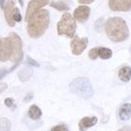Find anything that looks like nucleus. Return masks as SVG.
<instances>
[{"label":"nucleus","mask_w":131,"mask_h":131,"mask_svg":"<svg viewBox=\"0 0 131 131\" xmlns=\"http://www.w3.org/2000/svg\"><path fill=\"white\" fill-rule=\"evenodd\" d=\"M49 24V13L46 9H39L34 12L30 18L27 20V32L30 37L38 38L40 37Z\"/></svg>","instance_id":"f257e3e1"},{"label":"nucleus","mask_w":131,"mask_h":131,"mask_svg":"<svg viewBox=\"0 0 131 131\" xmlns=\"http://www.w3.org/2000/svg\"><path fill=\"white\" fill-rule=\"evenodd\" d=\"M108 37L115 42H122L129 36V29L125 20L121 17L109 18L105 25Z\"/></svg>","instance_id":"f03ea898"},{"label":"nucleus","mask_w":131,"mask_h":131,"mask_svg":"<svg viewBox=\"0 0 131 131\" xmlns=\"http://www.w3.org/2000/svg\"><path fill=\"white\" fill-rule=\"evenodd\" d=\"M70 91L83 99H90L93 94V87L87 78H76L70 84Z\"/></svg>","instance_id":"7ed1b4c3"},{"label":"nucleus","mask_w":131,"mask_h":131,"mask_svg":"<svg viewBox=\"0 0 131 131\" xmlns=\"http://www.w3.org/2000/svg\"><path fill=\"white\" fill-rule=\"evenodd\" d=\"M58 33L59 35H66L68 37H74L77 24L75 18L70 13L66 12L61 17V20L58 22Z\"/></svg>","instance_id":"20e7f679"},{"label":"nucleus","mask_w":131,"mask_h":131,"mask_svg":"<svg viewBox=\"0 0 131 131\" xmlns=\"http://www.w3.org/2000/svg\"><path fill=\"white\" fill-rule=\"evenodd\" d=\"M9 37L11 39L12 42V48H13V52L11 56V62L13 63H19L22 60L23 57V52H22V41L20 39V37L17 35L16 33L11 32L9 34Z\"/></svg>","instance_id":"39448f33"},{"label":"nucleus","mask_w":131,"mask_h":131,"mask_svg":"<svg viewBox=\"0 0 131 131\" xmlns=\"http://www.w3.org/2000/svg\"><path fill=\"white\" fill-rule=\"evenodd\" d=\"M13 52L12 42L10 37H6L1 39L0 41V62H6L11 59Z\"/></svg>","instance_id":"423d86ee"},{"label":"nucleus","mask_w":131,"mask_h":131,"mask_svg":"<svg viewBox=\"0 0 131 131\" xmlns=\"http://www.w3.org/2000/svg\"><path fill=\"white\" fill-rule=\"evenodd\" d=\"M88 46V38L87 37H74V39L72 40L71 42V49H72V52L75 54V56H80L83 51L86 49Z\"/></svg>","instance_id":"0eeeda50"},{"label":"nucleus","mask_w":131,"mask_h":131,"mask_svg":"<svg viewBox=\"0 0 131 131\" xmlns=\"http://www.w3.org/2000/svg\"><path fill=\"white\" fill-rule=\"evenodd\" d=\"M49 0H31L28 3L27 9H26V13H25V21L27 22V20L30 18L34 12H36L37 10H39L41 7L46 6L47 4H49Z\"/></svg>","instance_id":"6e6552de"},{"label":"nucleus","mask_w":131,"mask_h":131,"mask_svg":"<svg viewBox=\"0 0 131 131\" xmlns=\"http://www.w3.org/2000/svg\"><path fill=\"white\" fill-rule=\"evenodd\" d=\"M109 7L113 11H130L131 0H109Z\"/></svg>","instance_id":"1a4fd4ad"},{"label":"nucleus","mask_w":131,"mask_h":131,"mask_svg":"<svg viewBox=\"0 0 131 131\" xmlns=\"http://www.w3.org/2000/svg\"><path fill=\"white\" fill-rule=\"evenodd\" d=\"M4 15L5 19L8 23L9 26L13 27L15 25V21L13 19V10H14V1L13 0H8L5 5H4Z\"/></svg>","instance_id":"9d476101"},{"label":"nucleus","mask_w":131,"mask_h":131,"mask_svg":"<svg viewBox=\"0 0 131 131\" xmlns=\"http://www.w3.org/2000/svg\"><path fill=\"white\" fill-rule=\"evenodd\" d=\"M90 7L87 5H81L78 8H76V10L74 11V18L80 22L86 21L89 16H90Z\"/></svg>","instance_id":"9b49d317"},{"label":"nucleus","mask_w":131,"mask_h":131,"mask_svg":"<svg viewBox=\"0 0 131 131\" xmlns=\"http://www.w3.org/2000/svg\"><path fill=\"white\" fill-rule=\"evenodd\" d=\"M98 122V118L96 116H91V117H84L79 122V129L81 131H86L87 129L93 127L96 125Z\"/></svg>","instance_id":"f8f14e48"},{"label":"nucleus","mask_w":131,"mask_h":131,"mask_svg":"<svg viewBox=\"0 0 131 131\" xmlns=\"http://www.w3.org/2000/svg\"><path fill=\"white\" fill-rule=\"evenodd\" d=\"M119 118L122 121H127L131 118V104L124 103L119 108Z\"/></svg>","instance_id":"ddd939ff"},{"label":"nucleus","mask_w":131,"mask_h":131,"mask_svg":"<svg viewBox=\"0 0 131 131\" xmlns=\"http://www.w3.org/2000/svg\"><path fill=\"white\" fill-rule=\"evenodd\" d=\"M118 77L119 79L122 81V82H129L131 79V68L126 66V67H123L119 70L118 72Z\"/></svg>","instance_id":"4468645a"},{"label":"nucleus","mask_w":131,"mask_h":131,"mask_svg":"<svg viewBox=\"0 0 131 131\" xmlns=\"http://www.w3.org/2000/svg\"><path fill=\"white\" fill-rule=\"evenodd\" d=\"M32 73H33V71L30 67H25V68H23L21 71H19V73H18V78H19V80H20L21 82H26V81H28V80L31 78Z\"/></svg>","instance_id":"2eb2a0df"},{"label":"nucleus","mask_w":131,"mask_h":131,"mask_svg":"<svg viewBox=\"0 0 131 131\" xmlns=\"http://www.w3.org/2000/svg\"><path fill=\"white\" fill-rule=\"evenodd\" d=\"M42 115V112L39 107L36 105H31L28 109V117L32 120H38Z\"/></svg>","instance_id":"dca6fc26"},{"label":"nucleus","mask_w":131,"mask_h":131,"mask_svg":"<svg viewBox=\"0 0 131 131\" xmlns=\"http://www.w3.org/2000/svg\"><path fill=\"white\" fill-rule=\"evenodd\" d=\"M49 5L52 8H54V9H57L59 11H68L70 9L69 5L65 2H63V1H52Z\"/></svg>","instance_id":"f3484780"},{"label":"nucleus","mask_w":131,"mask_h":131,"mask_svg":"<svg viewBox=\"0 0 131 131\" xmlns=\"http://www.w3.org/2000/svg\"><path fill=\"white\" fill-rule=\"evenodd\" d=\"M98 57L102 60H108L112 57V50L107 48H98Z\"/></svg>","instance_id":"a211bd4d"},{"label":"nucleus","mask_w":131,"mask_h":131,"mask_svg":"<svg viewBox=\"0 0 131 131\" xmlns=\"http://www.w3.org/2000/svg\"><path fill=\"white\" fill-rule=\"evenodd\" d=\"M11 130V122L7 118L0 119V131H10Z\"/></svg>","instance_id":"6ab92c4d"},{"label":"nucleus","mask_w":131,"mask_h":131,"mask_svg":"<svg viewBox=\"0 0 131 131\" xmlns=\"http://www.w3.org/2000/svg\"><path fill=\"white\" fill-rule=\"evenodd\" d=\"M18 65H19V64H18V63H16L15 65L13 66L12 68H10V69H3V70H1V71H0V80H1L2 78H4V77H5V76H6L8 73H10V72H12L14 69H16Z\"/></svg>","instance_id":"aec40b11"},{"label":"nucleus","mask_w":131,"mask_h":131,"mask_svg":"<svg viewBox=\"0 0 131 131\" xmlns=\"http://www.w3.org/2000/svg\"><path fill=\"white\" fill-rule=\"evenodd\" d=\"M4 104L9 108V109H11V110H14L15 108H16V104H15V102H14V100L11 98H6L5 99V101H4Z\"/></svg>","instance_id":"412c9836"},{"label":"nucleus","mask_w":131,"mask_h":131,"mask_svg":"<svg viewBox=\"0 0 131 131\" xmlns=\"http://www.w3.org/2000/svg\"><path fill=\"white\" fill-rule=\"evenodd\" d=\"M89 58L91 59V60H93V61H95L98 57V48H94V49H90V51H89Z\"/></svg>","instance_id":"4be33fe9"},{"label":"nucleus","mask_w":131,"mask_h":131,"mask_svg":"<svg viewBox=\"0 0 131 131\" xmlns=\"http://www.w3.org/2000/svg\"><path fill=\"white\" fill-rule=\"evenodd\" d=\"M13 19L15 22H20L21 21V14H20V11L19 9L14 7V10H13Z\"/></svg>","instance_id":"5701e85b"},{"label":"nucleus","mask_w":131,"mask_h":131,"mask_svg":"<svg viewBox=\"0 0 131 131\" xmlns=\"http://www.w3.org/2000/svg\"><path fill=\"white\" fill-rule=\"evenodd\" d=\"M50 131H69L67 125L65 124H60V125H57V126H53Z\"/></svg>","instance_id":"b1692460"},{"label":"nucleus","mask_w":131,"mask_h":131,"mask_svg":"<svg viewBox=\"0 0 131 131\" xmlns=\"http://www.w3.org/2000/svg\"><path fill=\"white\" fill-rule=\"evenodd\" d=\"M103 23H104V19L103 18H99L98 20L95 22V28L97 31H102L103 29Z\"/></svg>","instance_id":"393cba45"},{"label":"nucleus","mask_w":131,"mask_h":131,"mask_svg":"<svg viewBox=\"0 0 131 131\" xmlns=\"http://www.w3.org/2000/svg\"><path fill=\"white\" fill-rule=\"evenodd\" d=\"M26 61H27V64L30 66H32V67H39V65H38V63L37 62H35L33 59H31L30 57H27L26 58Z\"/></svg>","instance_id":"a878e982"},{"label":"nucleus","mask_w":131,"mask_h":131,"mask_svg":"<svg viewBox=\"0 0 131 131\" xmlns=\"http://www.w3.org/2000/svg\"><path fill=\"white\" fill-rule=\"evenodd\" d=\"M7 89V84L6 83H0V95Z\"/></svg>","instance_id":"bb28decb"},{"label":"nucleus","mask_w":131,"mask_h":131,"mask_svg":"<svg viewBox=\"0 0 131 131\" xmlns=\"http://www.w3.org/2000/svg\"><path fill=\"white\" fill-rule=\"evenodd\" d=\"M32 98H33L32 93H28V94L25 96V98H24V102H29V101H30Z\"/></svg>","instance_id":"cd10ccee"},{"label":"nucleus","mask_w":131,"mask_h":131,"mask_svg":"<svg viewBox=\"0 0 131 131\" xmlns=\"http://www.w3.org/2000/svg\"><path fill=\"white\" fill-rule=\"evenodd\" d=\"M79 1V3H81V4H90V3H92L93 1H95V0H78Z\"/></svg>","instance_id":"c85d7f7f"},{"label":"nucleus","mask_w":131,"mask_h":131,"mask_svg":"<svg viewBox=\"0 0 131 131\" xmlns=\"http://www.w3.org/2000/svg\"><path fill=\"white\" fill-rule=\"evenodd\" d=\"M118 131H131V126H124Z\"/></svg>","instance_id":"c756f323"},{"label":"nucleus","mask_w":131,"mask_h":131,"mask_svg":"<svg viewBox=\"0 0 131 131\" xmlns=\"http://www.w3.org/2000/svg\"><path fill=\"white\" fill-rule=\"evenodd\" d=\"M4 5H5V0H0V7L2 9L4 8Z\"/></svg>","instance_id":"7c9ffc66"},{"label":"nucleus","mask_w":131,"mask_h":131,"mask_svg":"<svg viewBox=\"0 0 131 131\" xmlns=\"http://www.w3.org/2000/svg\"><path fill=\"white\" fill-rule=\"evenodd\" d=\"M19 1V4L21 5V6H23V0H18Z\"/></svg>","instance_id":"2f4dec72"},{"label":"nucleus","mask_w":131,"mask_h":131,"mask_svg":"<svg viewBox=\"0 0 131 131\" xmlns=\"http://www.w3.org/2000/svg\"><path fill=\"white\" fill-rule=\"evenodd\" d=\"M0 41H1V39H0Z\"/></svg>","instance_id":"473e14b6"}]
</instances>
